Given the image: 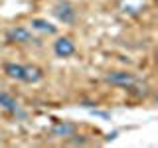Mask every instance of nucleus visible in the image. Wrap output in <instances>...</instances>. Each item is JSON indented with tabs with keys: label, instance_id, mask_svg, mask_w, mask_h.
<instances>
[{
	"label": "nucleus",
	"instance_id": "1a4fd4ad",
	"mask_svg": "<svg viewBox=\"0 0 158 148\" xmlns=\"http://www.w3.org/2000/svg\"><path fill=\"white\" fill-rule=\"evenodd\" d=\"M32 28H34V30H38V32L56 34V26H52L48 20H42V18H34V20H32Z\"/></svg>",
	"mask_w": 158,
	"mask_h": 148
},
{
	"label": "nucleus",
	"instance_id": "f257e3e1",
	"mask_svg": "<svg viewBox=\"0 0 158 148\" xmlns=\"http://www.w3.org/2000/svg\"><path fill=\"white\" fill-rule=\"evenodd\" d=\"M107 81L111 85H117V87H125V89H131L132 85L136 83V79L132 73H127V71H113L107 75Z\"/></svg>",
	"mask_w": 158,
	"mask_h": 148
},
{
	"label": "nucleus",
	"instance_id": "39448f33",
	"mask_svg": "<svg viewBox=\"0 0 158 148\" xmlns=\"http://www.w3.org/2000/svg\"><path fill=\"white\" fill-rule=\"evenodd\" d=\"M40 79H42V69H38L36 65H24V73H22L24 83H38Z\"/></svg>",
	"mask_w": 158,
	"mask_h": 148
},
{
	"label": "nucleus",
	"instance_id": "20e7f679",
	"mask_svg": "<svg viewBox=\"0 0 158 148\" xmlns=\"http://www.w3.org/2000/svg\"><path fill=\"white\" fill-rule=\"evenodd\" d=\"M53 51H56L57 57H69L75 53V46L69 38H59L56 43H53Z\"/></svg>",
	"mask_w": 158,
	"mask_h": 148
},
{
	"label": "nucleus",
	"instance_id": "7ed1b4c3",
	"mask_svg": "<svg viewBox=\"0 0 158 148\" xmlns=\"http://www.w3.org/2000/svg\"><path fill=\"white\" fill-rule=\"evenodd\" d=\"M6 38L10 39V42H16V43H30V42H34L32 32H30L28 28H24V26L12 28V30L6 34Z\"/></svg>",
	"mask_w": 158,
	"mask_h": 148
},
{
	"label": "nucleus",
	"instance_id": "0eeeda50",
	"mask_svg": "<svg viewBox=\"0 0 158 148\" xmlns=\"http://www.w3.org/2000/svg\"><path fill=\"white\" fill-rule=\"evenodd\" d=\"M4 73H6L8 77L16 79V81H22L24 65H20V63H6V65H4Z\"/></svg>",
	"mask_w": 158,
	"mask_h": 148
},
{
	"label": "nucleus",
	"instance_id": "f03ea898",
	"mask_svg": "<svg viewBox=\"0 0 158 148\" xmlns=\"http://www.w3.org/2000/svg\"><path fill=\"white\" fill-rule=\"evenodd\" d=\"M53 16L63 24H71L75 20V10H73V6L69 2H57L53 6Z\"/></svg>",
	"mask_w": 158,
	"mask_h": 148
},
{
	"label": "nucleus",
	"instance_id": "6e6552de",
	"mask_svg": "<svg viewBox=\"0 0 158 148\" xmlns=\"http://www.w3.org/2000/svg\"><path fill=\"white\" fill-rule=\"evenodd\" d=\"M0 107L6 109V111H10V113H16L18 111L16 99H14L12 95H8V93H0Z\"/></svg>",
	"mask_w": 158,
	"mask_h": 148
},
{
	"label": "nucleus",
	"instance_id": "423d86ee",
	"mask_svg": "<svg viewBox=\"0 0 158 148\" xmlns=\"http://www.w3.org/2000/svg\"><path fill=\"white\" fill-rule=\"evenodd\" d=\"M75 132V126L67 125V122H56L52 128V134L53 136H71Z\"/></svg>",
	"mask_w": 158,
	"mask_h": 148
}]
</instances>
